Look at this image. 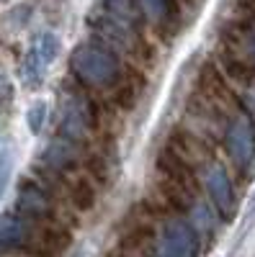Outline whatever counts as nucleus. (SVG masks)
I'll return each mask as SVG.
<instances>
[{
    "label": "nucleus",
    "instance_id": "f257e3e1",
    "mask_svg": "<svg viewBox=\"0 0 255 257\" xmlns=\"http://www.w3.org/2000/svg\"><path fill=\"white\" fill-rule=\"evenodd\" d=\"M70 67L75 77L88 88H109V85H116V80L121 77L119 57L109 44H101V41L77 44L70 57Z\"/></svg>",
    "mask_w": 255,
    "mask_h": 257
},
{
    "label": "nucleus",
    "instance_id": "f03ea898",
    "mask_svg": "<svg viewBox=\"0 0 255 257\" xmlns=\"http://www.w3.org/2000/svg\"><path fill=\"white\" fill-rule=\"evenodd\" d=\"M157 254L160 257H196L199 237H196L194 224H188L183 219H165L157 237Z\"/></svg>",
    "mask_w": 255,
    "mask_h": 257
},
{
    "label": "nucleus",
    "instance_id": "7ed1b4c3",
    "mask_svg": "<svg viewBox=\"0 0 255 257\" xmlns=\"http://www.w3.org/2000/svg\"><path fill=\"white\" fill-rule=\"evenodd\" d=\"M93 123V111L88 100L77 93H67L62 98V113H59V137H65L75 144L85 139Z\"/></svg>",
    "mask_w": 255,
    "mask_h": 257
},
{
    "label": "nucleus",
    "instance_id": "20e7f679",
    "mask_svg": "<svg viewBox=\"0 0 255 257\" xmlns=\"http://www.w3.org/2000/svg\"><path fill=\"white\" fill-rule=\"evenodd\" d=\"M201 180L204 188L211 198V206L217 208V213L222 219H232L235 216V208H237V198H235V188H232L229 175L224 173V167L217 162H209L201 170Z\"/></svg>",
    "mask_w": 255,
    "mask_h": 257
},
{
    "label": "nucleus",
    "instance_id": "39448f33",
    "mask_svg": "<svg viewBox=\"0 0 255 257\" xmlns=\"http://www.w3.org/2000/svg\"><path fill=\"white\" fill-rule=\"evenodd\" d=\"M224 147L229 160L237 167H247L255 157V126L247 116H235L227 123Z\"/></svg>",
    "mask_w": 255,
    "mask_h": 257
},
{
    "label": "nucleus",
    "instance_id": "423d86ee",
    "mask_svg": "<svg viewBox=\"0 0 255 257\" xmlns=\"http://www.w3.org/2000/svg\"><path fill=\"white\" fill-rule=\"evenodd\" d=\"M18 213H24L31 221H47L52 216L49 193L41 185H36L34 180L21 183V188H18Z\"/></svg>",
    "mask_w": 255,
    "mask_h": 257
},
{
    "label": "nucleus",
    "instance_id": "0eeeda50",
    "mask_svg": "<svg viewBox=\"0 0 255 257\" xmlns=\"http://www.w3.org/2000/svg\"><path fill=\"white\" fill-rule=\"evenodd\" d=\"M34 237V226L31 219H26L24 213H6L0 216V249H13V247H24Z\"/></svg>",
    "mask_w": 255,
    "mask_h": 257
},
{
    "label": "nucleus",
    "instance_id": "6e6552de",
    "mask_svg": "<svg viewBox=\"0 0 255 257\" xmlns=\"http://www.w3.org/2000/svg\"><path fill=\"white\" fill-rule=\"evenodd\" d=\"M77 147L80 144L57 134L52 139V144L47 147V152H44V165L49 170H57V173H65V170L75 167V162H77Z\"/></svg>",
    "mask_w": 255,
    "mask_h": 257
},
{
    "label": "nucleus",
    "instance_id": "1a4fd4ad",
    "mask_svg": "<svg viewBox=\"0 0 255 257\" xmlns=\"http://www.w3.org/2000/svg\"><path fill=\"white\" fill-rule=\"evenodd\" d=\"M144 18L155 26H167L176 18V0H137Z\"/></svg>",
    "mask_w": 255,
    "mask_h": 257
},
{
    "label": "nucleus",
    "instance_id": "9d476101",
    "mask_svg": "<svg viewBox=\"0 0 255 257\" xmlns=\"http://www.w3.org/2000/svg\"><path fill=\"white\" fill-rule=\"evenodd\" d=\"M44 72H47V64L41 62V57L36 54V49L31 47L24 57V62H21V82L26 85V88H39L41 80H44Z\"/></svg>",
    "mask_w": 255,
    "mask_h": 257
},
{
    "label": "nucleus",
    "instance_id": "9b49d317",
    "mask_svg": "<svg viewBox=\"0 0 255 257\" xmlns=\"http://www.w3.org/2000/svg\"><path fill=\"white\" fill-rule=\"evenodd\" d=\"M142 98V80L137 75H121L116 80V100L121 108H134L137 100Z\"/></svg>",
    "mask_w": 255,
    "mask_h": 257
},
{
    "label": "nucleus",
    "instance_id": "f8f14e48",
    "mask_svg": "<svg viewBox=\"0 0 255 257\" xmlns=\"http://www.w3.org/2000/svg\"><path fill=\"white\" fill-rule=\"evenodd\" d=\"M70 201L80 208V211H91L96 203V188L88 178H75L70 183Z\"/></svg>",
    "mask_w": 255,
    "mask_h": 257
},
{
    "label": "nucleus",
    "instance_id": "ddd939ff",
    "mask_svg": "<svg viewBox=\"0 0 255 257\" xmlns=\"http://www.w3.org/2000/svg\"><path fill=\"white\" fill-rule=\"evenodd\" d=\"M31 47L36 49V54L41 57V62H44L47 67H49V64L57 59V54H59V39H57L54 34L47 31V34H39Z\"/></svg>",
    "mask_w": 255,
    "mask_h": 257
},
{
    "label": "nucleus",
    "instance_id": "4468645a",
    "mask_svg": "<svg viewBox=\"0 0 255 257\" xmlns=\"http://www.w3.org/2000/svg\"><path fill=\"white\" fill-rule=\"evenodd\" d=\"M11 173H13V149L3 147V152H0V196H3L6 188H8Z\"/></svg>",
    "mask_w": 255,
    "mask_h": 257
},
{
    "label": "nucleus",
    "instance_id": "2eb2a0df",
    "mask_svg": "<svg viewBox=\"0 0 255 257\" xmlns=\"http://www.w3.org/2000/svg\"><path fill=\"white\" fill-rule=\"evenodd\" d=\"M44 118H47V103L36 100L31 108H29V113H26V121H29L31 134H39V132H41V126H44Z\"/></svg>",
    "mask_w": 255,
    "mask_h": 257
},
{
    "label": "nucleus",
    "instance_id": "dca6fc26",
    "mask_svg": "<svg viewBox=\"0 0 255 257\" xmlns=\"http://www.w3.org/2000/svg\"><path fill=\"white\" fill-rule=\"evenodd\" d=\"M250 213L255 216V196H252V203H250Z\"/></svg>",
    "mask_w": 255,
    "mask_h": 257
},
{
    "label": "nucleus",
    "instance_id": "f3484780",
    "mask_svg": "<svg viewBox=\"0 0 255 257\" xmlns=\"http://www.w3.org/2000/svg\"><path fill=\"white\" fill-rule=\"evenodd\" d=\"M0 3H8V0H0Z\"/></svg>",
    "mask_w": 255,
    "mask_h": 257
}]
</instances>
